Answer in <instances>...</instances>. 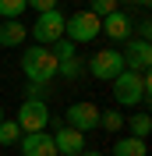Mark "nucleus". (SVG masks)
<instances>
[{
  "instance_id": "3",
  "label": "nucleus",
  "mask_w": 152,
  "mask_h": 156,
  "mask_svg": "<svg viewBox=\"0 0 152 156\" xmlns=\"http://www.w3.org/2000/svg\"><path fill=\"white\" fill-rule=\"evenodd\" d=\"M18 128L21 135H32V131H46L50 128V107L43 103V99L29 96L25 103L18 107Z\"/></svg>"
},
{
  "instance_id": "24",
  "label": "nucleus",
  "mask_w": 152,
  "mask_h": 156,
  "mask_svg": "<svg viewBox=\"0 0 152 156\" xmlns=\"http://www.w3.org/2000/svg\"><path fill=\"white\" fill-rule=\"evenodd\" d=\"M0 121H4V107H0Z\"/></svg>"
},
{
  "instance_id": "8",
  "label": "nucleus",
  "mask_w": 152,
  "mask_h": 156,
  "mask_svg": "<svg viewBox=\"0 0 152 156\" xmlns=\"http://www.w3.org/2000/svg\"><path fill=\"white\" fill-rule=\"evenodd\" d=\"M120 71H124L120 50H99V53H92V60H88V75L99 78V82H113Z\"/></svg>"
},
{
  "instance_id": "20",
  "label": "nucleus",
  "mask_w": 152,
  "mask_h": 156,
  "mask_svg": "<svg viewBox=\"0 0 152 156\" xmlns=\"http://www.w3.org/2000/svg\"><path fill=\"white\" fill-rule=\"evenodd\" d=\"M88 11H92L95 18H106V14H113V11H120V7H117V0H92Z\"/></svg>"
},
{
  "instance_id": "17",
  "label": "nucleus",
  "mask_w": 152,
  "mask_h": 156,
  "mask_svg": "<svg viewBox=\"0 0 152 156\" xmlns=\"http://www.w3.org/2000/svg\"><path fill=\"white\" fill-rule=\"evenodd\" d=\"M99 128L103 131H120L124 128V114L120 110H99Z\"/></svg>"
},
{
  "instance_id": "22",
  "label": "nucleus",
  "mask_w": 152,
  "mask_h": 156,
  "mask_svg": "<svg viewBox=\"0 0 152 156\" xmlns=\"http://www.w3.org/2000/svg\"><path fill=\"white\" fill-rule=\"evenodd\" d=\"M127 4H134V7H142V11H145V7L152 4V0H127Z\"/></svg>"
},
{
  "instance_id": "19",
  "label": "nucleus",
  "mask_w": 152,
  "mask_h": 156,
  "mask_svg": "<svg viewBox=\"0 0 152 156\" xmlns=\"http://www.w3.org/2000/svg\"><path fill=\"white\" fill-rule=\"evenodd\" d=\"M50 53H53V57H57V64H60V60L74 57V43H71V39H57V43L50 46Z\"/></svg>"
},
{
  "instance_id": "15",
  "label": "nucleus",
  "mask_w": 152,
  "mask_h": 156,
  "mask_svg": "<svg viewBox=\"0 0 152 156\" xmlns=\"http://www.w3.org/2000/svg\"><path fill=\"white\" fill-rule=\"evenodd\" d=\"M81 71H85V60H78V57H67L57 64V78H67V82L81 78Z\"/></svg>"
},
{
  "instance_id": "10",
  "label": "nucleus",
  "mask_w": 152,
  "mask_h": 156,
  "mask_svg": "<svg viewBox=\"0 0 152 156\" xmlns=\"http://www.w3.org/2000/svg\"><path fill=\"white\" fill-rule=\"evenodd\" d=\"M99 32H106V36L117 39V43H127V39H131V14H127V11H113V14L99 18Z\"/></svg>"
},
{
  "instance_id": "16",
  "label": "nucleus",
  "mask_w": 152,
  "mask_h": 156,
  "mask_svg": "<svg viewBox=\"0 0 152 156\" xmlns=\"http://www.w3.org/2000/svg\"><path fill=\"white\" fill-rule=\"evenodd\" d=\"M14 142H21V128L18 121H0V146H14Z\"/></svg>"
},
{
  "instance_id": "1",
  "label": "nucleus",
  "mask_w": 152,
  "mask_h": 156,
  "mask_svg": "<svg viewBox=\"0 0 152 156\" xmlns=\"http://www.w3.org/2000/svg\"><path fill=\"white\" fill-rule=\"evenodd\" d=\"M110 85H113V103L117 107H138V103L145 107V103H149V71L138 75V71L124 68Z\"/></svg>"
},
{
  "instance_id": "14",
  "label": "nucleus",
  "mask_w": 152,
  "mask_h": 156,
  "mask_svg": "<svg viewBox=\"0 0 152 156\" xmlns=\"http://www.w3.org/2000/svg\"><path fill=\"white\" fill-rule=\"evenodd\" d=\"M124 124H131V138H142V142H145V135L152 131V117L142 110V114H131Z\"/></svg>"
},
{
  "instance_id": "23",
  "label": "nucleus",
  "mask_w": 152,
  "mask_h": 156,
  "mask_svg": "<svg viewBox=\"0 0 152 156\" xmlns=\"http://www.w3.org/2000/svg\"><path fill=\"white\" fill-rule=\"evenodd\" d=\"M78 156H103V153H92V149H85V153H78Z\"/></svg>"
},
{
  "instance_id": "21",
  "label": "nucleus",
  "mask_w": 152,
  "mask_h": 156,
  "mask_svg": "<svg viewBox=\"0 0 152 156\" xmlns=\"http://www.w3.org/2000/svg\"><path fill=\"white\" fill-rule=\"evenodd\" d=\"M29 7L39 11V14H43V11H57V0H29Z\"/></svg>"
},
{
  "instance_id": "2",
  "label": "nucleus",
  "mask_w": 152,
  "mask_h": 156,
  "mask_svg": "<svg viewBox=\"0 0 152 156\" xmlns=\"http://www.w3.org/2000/svg\"><path fill=\"white\" fill-rule=\"evenodd\" d=\"M21 71L29 78V85H46L57 78V57L50 53V46H25L21 53Z\"/></svg>"
},
{
  "instance_id": "5",
  "label": "nucleus",
  "mask_w": 152,
  "mask_h": 156,
  "mask_svg": "<svg viewBox=\"0 0 152 156\" xmlns=\"http://www.w3.org/2000/svg\"><path fill=\"white\" fill-rule=\"evenodd\" d=\"M32 39H39V46H53L57 39H64V14L60 11H43L36 14V25L29 29Z\"/></svg>"
},
{
  "instance_id": "4",
  "label": "nucleus",
  "mask_w": 152,
  "mask_h": 156,
  "mask_svg": "<svg viewBox=\"0 0 152 156\" xmlns=\"http://www.w3.org/2000/svg\"><path fill=\"white\" fill-rule=\"evenodd\" d=\"M99 36V18H95L92 11H74L71 18H64V39L71 43H92Z\"/></svg>"
},
{
  "instance_id": "7",
  "label": "nucleus",
  "mask_w": 152,
  "mask_h": 156,
  "mask_svg": "<svg viewBox=\"0 0 152 156\" xmlns=\"http://www.w3.org/2000/svg\"><path fill=\"white\" fill-rule=\"evenodd\" d=\"M64 124L74 128V131H92V128H99V107L95 103H88V99H78V103H71L64 114Z\"/></svg>"
},
{
  "instance_id": "11",
  "label": "nucleus",
  "mask_w": 152,
  "mask_h": 156,
  "mask_svg": "<svg viewBox=\"0 0 152 156\" xmlns=\"http://www.w3.org/2000/svg\"><path fill=\"white\" fill-rule=\"evenodd\" d=\"M21 156H57L53 135H50V131H32V135H21Z\"/></svg>"
},
{
  "instance_id": "9",
  "label": "nucleus",
  "mask_w": 152,
  "mask_h": 156,
  "mask_svg": "<svg viewBox=\"0 0 152 156\" xmlns=\"http://www.w3.org/2000/svg\"><path fill=\"white\" fill-rule=\"evenodd\" d=\"M120 60H124V68H127V71L145 75V71H149V64H152V46H149V39H127V46H124Z\"/></svg>"
},
{
  "instance_id": "13",
  "label": "nucleus",
  "mask_w": 152,
  "mask_h": 156,
  "mask_svg": "<svg viewBox=\"0 0 152 156\" xmlns=\"http://www.w3.org/2000/svg\"><path fill=\"white\" fill-rule=\"evenodd\" d=\"M113 156H149V149H145L142 138H131V135H124L113 142V149H110Z\"/></svg>"
},
{
  "instance_id": "12",
  "label": "nucleus",
  "mask_w": 152,
  "mask_h": 156,
  "mask_svg": "<svg viewBox=\"0 0 152 156\" xmlns=\"http://www.w3.org/2000/svg\"><path fill=\"white\" fill-rule=\"evenodd\" d=\"M29 39V29L21 25V18H14V21H0V46H21Z\"/></svg>"
},
{
  "instance_id": "18",
  "label": "nucleus",
  "mask_w": 152,
  "mask_h": 156,
  "mask_svg": "<svg viewBox=\"0 0 152 156\" xmlns=\"http://www.w3.org/2000/svg\"><path fill=\"white\" fill-rule=\"evenodd\" d=\"M25 7H29V0H0V18H4V21H14V18H21Z\"/></svg>"
},
{
  "instance_id": "6",
  "label": "nucleus",
  "mask_w": 152,
  "mask_h": 156,
  "mask_svg": "<svg viewBox=\"0 0 152 156\" xmlns=\"http://www.w3.org/2000/svg\"><path fill=\"white\" fill-rule=\"evenodd\" d=\"M50 124H53V146H57V156H78L85 153V135L81 131H74V128H67L64 121H53L50 117Z\"/></svg>"
}]
</instances>
